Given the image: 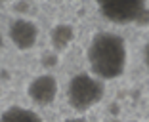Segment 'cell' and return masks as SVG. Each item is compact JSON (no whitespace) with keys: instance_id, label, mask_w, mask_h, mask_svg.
I'll use <instances>...</instances> for the list:
<instances>
[{"instance_id":"obj_1","label":"cell","mask_w":149,"mask_h":122,"mask_svg":"<svg viewBox=\"0 0 149 122\" xmlns=\"http://www.w3.org/2000/svg\"><path fill=\"white\" fill-rule=\"evenodd\" d=\"M126 42L115 33H97L88 46L90 71L100 80L118 78L126 69Z\"/></svg>"},{"instance_id":"obj_2","label":"cell","mask_w":149,"mask_h":122,"mask_svg":"<svg viewBox=\"0 0 149 122\" xmlns=\"http://www.w3.org/2000/svg\"><path fill=\"white\" fill-rule=\"evenodd\" d=\"M103 94H105L103 82L88 73L74 74L67 84V101H69L71 109L79 111V113L96 107L103 99Z\"/></svg>"},{"instance_id":"obj_3","label":"cell","mask_w":149,"mask_h":122,"mask_svg":"<svg viewBox=\"0 0 149 122\" xmlns=\"http://www.w3.org/2000/svg\"><path fill=\"white\" fill-rule=\"evenodd\" d=\"M100 13L115 25H145L149 23V8L141 0H113L100 4Z\"/></svg>"},{"instance_id":"obj_4","label":"cell","mask_w":149,"mask_h":122,"mask_svg":"<svg viewBox=\"0 0 149 122\" xmlns=\"http://www.w3.org/2000/svg\"><path fill=\"white\" fill-rule=\"evenodd\" d=\"M8 35L17 50H31V48H35L36 40H38V27L31 19L19 17L10 23Z\"/></svg>"},{"instance_id":"obj_5","label":"cell","mask_w":149,"mask_h":122,"mask_svg":"<svg viewBox=\"0 0 149 122\" xmlns=\"http://www.w3.org/2000/svg\"><path fill=\"white\" fill-rule=\"evenodd\" d=\"M57 80L52 74H40L29 84L27 94L36 105H50L57 97Z\"/></svg>"},{"instance_id":"obj_6","label":"cell","mask_w":149,"mask_h":122,"mask_svg":"<svg viewBox=\"0 0 149 122\" xmlns=\"http://www.w3.org/2000/svg\"><path fill=\"white\" fill-rule=\"evenodd\" d=\"M74 40V29L67 23H61V25H56L50 33V42H52L54 50L56 52H65Z\"/></svg>"},{"instance_id":"obj_7","label":"cell","mask_w":149,"mask_h":122,"mask_svg":"<svg viewBox=\"0 0 149 122\" xmlns=\"http://www.w3.org/2000/svg\"><path fill=\"white\" fill-rule=\"evenodd\" d=\"M0 122H42V118L35 111L23 109V107H12L0 116Z\"/></svg>"},{"instance_id":"obj_8","label":"cell","mask_w":149,"mask_h":122,"mask_svg":"<svg viewBox=\"0 0 149 122\" xmlns=\"http://www.w3.org/2000/svg\"><path fill=\"white\" fill-rule=\"evenodd\" d=\"M145 65H147V71H149V44L145 48Z\"/></svg>"},{"instance_id":"obj_9","label":"cell","mask_w":149,"mask_h":122,"mask_svg":"<svg viewBox=\"0 0 149 122\" xmlns=\"http://www.w3.org/2000/svg\"><path fill=\"white\" fill-rule=\"evenodd\" d=\"M65 122H86L84 118H67Z\"/></svg>"},{"instance_id":"obj_10","label":"cell","mask_w":149,"mask_h":122,"mask_svg":"<svg viewBox=\"0 0 149 122\" xmlns=\"http://www.w3.org/2000/svg\"><path fill=\"white\" fill-rule=\"evenodd\" d=\"M2 48H4V38H2V33H0V52H2Z\"/></svg>"},{"instance_id":"obj_11","label":"cell","mask_w":149,"mask_h":122,"mask_svg":"<svg viewBox=\"0 0 149 122\" xmlns=\"http://www.w3.org/2000/svg\"><path fill=\"white\" fill-rule=\"evenodd\" d=\"M109 122H120V120H109Z\"/></svg>"}]
</instances>
